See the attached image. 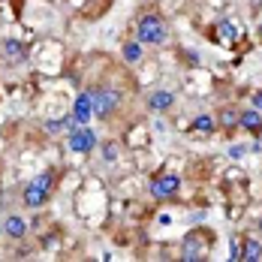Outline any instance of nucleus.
Instances as JSON below:
<instances>
[{
  "label": "nucleus",
  "instance_id": "nucleus-1",
  "mask_svg": "<svg viewBox=\"0 0 262 262\" xmlns=\"http://www.w3.org/2000/svg\"><path fill=\"white\" fill-rule=\"evenodd\" d=\"M136 33H139L142 46H160V42H166V25H163L160 15H145L139 21V27H136Z\"/></svg>",
  "mask_w": 262,
  "mask_h": 262
},
{
  "label": "nucleus",
  "instance_id": "nucleus-2",
  "mask_svg": "<svg viewBox=\"0 0 262 262\" xmlns=\"http://www.w3.org/2000/svg\"><path fill=\"white\" fill-rule=\"evenodd\" d=\"M49 190H52V172L36 175V178L25 187V205L27 208H42L46 199H49Z\"/></svg>",
  "mask_w": 262,
  "mask_h": 262
},
{
  "label": "nucleus",
  "instance_id": "nucleus-7",
  "mask_svg": "<svg viewBox=\"0 0 262 262\" xmlns=\"http://www.w3.org/2000/svg\"><path fill=\"white\" fill-rule=\"evenodd\" d=\"M238 124H241L247 133H256V136H259L262 133V112H256V108H250V112H238Z\"/></svg>",
  "mask_w": 262,
  "mask_h": 262
},
{
  "label": "nucleus",
  "instance_id": "nucleus-9",
  "mask_svg": "<svg viewBox=\"0 0 262 262\" xmlns=\"http://www.w3.org/2000/svg\"><path fill=\"white\" fill-rule=\"evenodd\" d=\"M76 118H79L81 124L94 118V97L91 94H79L76 97Z\"/></svg>",
  "mask_w": 262,
  "mask_h": 262
},
{
  "label": "nucleus",
  "instance_id": "nucleus-12",
  "mask_svg": "<svg viewBox=\"0 0 262 262\" xmlns=\"http://www.w3.org/2000/svg\"><path fill=\"white\" fill-rule=\"evenodd\" d=\"M241 256H244V259H250V262L262 259V244L256 241V238H247V241H244V247H241Z\"/></svg>",
  "mask_w": 262,
  "mask_h": 262
},
{
  "label": "nucleus",
  "instance_id": "nucleus-14",
  "mask_svg": "<svg viewBox=\"0 0 262 262\" xmlns=\"http://www.w3.org/2000/svg\"><path fill=\"white\" fill-rule=\"evenodd\" d=\"M124 60H127V63H139V60H142V42H139V39L124 46Z\"/></svg>",
  "mask_w": 262,
  "mask_h": 262
},
{
  "label": "nucleus",
  "instance_id": "nucleus-18",
  "mask_svg": "<svg viewBox=\"0 0 262 262\" xmlns=\"http://www.w3.org/2000/svg\"><path fill=\"white\" fill-rule=\"evenodd\" d=\"M253 105H256V112H262V91L253 94Z\"/></svg>",
  "mask_w": 262,
  "mask_h": 262
},
{
  "label": "nucleus",
  "instance_id": "nucleus-17",
  "mask_svg": "<svg viewBox=\"0 0 262 262\" xmlns=\"http://www.w3.org/2000/svg\"><path fill=\"white\" fill-rule=\"evenodd\" d=\"M115 148H118L115 142H108V145H105V157H108V160H115V157H118V151H115Z\"/></svg>",
  "mask_w": 262,
  "mask_h": 262
},
{
  "label": "nucleus",
  "instance_id": "nucleus-20",
  "mask_svg": "<svg viewBox=\"0 0 262 262\" xmlns=\"http://www.w3.org/2000/svg\"><path fill=\"white\" fill-rule=\"evenodd\" d=\"M0 232H3V223H0Z\"/></svg>",
  "mask_w": 262,
  "mask_h": 262
},
{
  "label": "nucleus",
  "instance_id": "nucleus-4",
  "mask_svg": "<svg viewBox=\"0 0 262 262\" xmlns=\"http://www.w3.org/2000/svg\"><path fill=\"white\" fill-rule=\"evenodd\" d=\"M70 148H73L76 154H88V151H94V148H97V133L88 130V127L73 130L70 133Z\"/></svg>",
  "mask_w": 262,
  "mask_h": 262
},
{
  "label": "nucleus",
  "instance_id": "nucleus-6",
  "mask_svg": "<svg viewBox=\"0 0 262 262\" xmlns=\"http://www.w3.org/2000/svg\"><path fill=\"white\" fill-rule=\"evenodd\" d=\"M175 103V94L172 91H154L151 97H148V108L151 112H169Z\"/></svg>",
  "mask_w": 262,
  "mask_h": 262
},
{
  "label": "nucleus",
  "instance_id": "nucleus-16",
  "mask_svg": "<svg viewBox=\"0 0 262 262\" xmlns=\"http://www.w3.org/2000/svg\"><path fill=\"white\" fill-rule=\"evenodd\" d=\"M235 25H229V21H223V25H220V36H223V39H235Z\"/></svg>",
  "mask_w": 262,
  "mask_h": 262
},
{
  "label": "nucleus",
  "instance_id": "nucleus-3",
  "mask_svg": "<svg viewBox=\"0 0 262 262\" xmlns=\"http://www.w3.org/2000/svg\"><path fill=\"white\" fill-rule=\"evenodd\" d=\"M118 105H121V94H118L115 88L97 91V97H94V115H97V118H108Z\"/></svg>",
  "mask_w": 262,
  "mask_h": 262
},
{
  "label": "nucleus",
  "instance_id": "nucleus-8",
  "mask_svg": "<svg viewBox=\"0 0 262 262\" xmlns=\"http://www.w3.org/2000/svg\"><path fill=\"white\" fill-rule=\"evenodd\" d=\"M3 232L12 235V238H25L27 235V220L25 217H18V214L6 217V220H3Z\"/></svg>",
  "mask_w": 262,
  "mask_h": 262
},
{
  "label": "nucleus",
  "instance_id": "nucleus-5",
  "mask_svg": "<svg viewBox=\"0 0 262 262\" xmlns=\"http://www.w3.org/2000/svg\"><path fill=\"white\" fill-rule=\"evenodd\" d=\"M178 187H181V178L166 172V175L154 178V184H151V193H154V199H172V196L178 193Z\"/></svg>",
  "mask_w": 262,
  "mask_h": 262
},
{
  "label": "nucleus",
  "instance_id": "nucleus-19",
  "mask_svg": "<svg viewBox=\"0 0 262 262\" xmlns=\"http://www.w3.org/2000/svg\"><path fill=\"white\" fill-rule=\"evenodd\" d=\"M259 36H262V25H259Z\"/></svg>",
  "mask_w": 262,
  "mask_h": 262
},
{
  "label": "nucleus",
  "instance_id": "nucleus-11",
  "mask_svg": "<svg viewBox=\"0 0 262 262\" xmlns=\"http://www.w3.org/2000/svg\"><path fill=\"white\" fill-rule=\"evenodd\" d=\"M217 124H220L223 130H232V127H238V108H232V105L220 108V115H217Z\"/></svg>",
  "mask_w": 262,
  "mask_h": 262
},
{
  "label": "nucleus",
  "instance_id": "nucleus-15",
  "mask_svg": "<svg viewBox=\"0 0 262 262\" xmlns=\"http://www.w3.org/2000/svg\"><path fill=\"white\" fill-rule=\"evenodd\" d=\"M193 130H199V133H211V130H214V118H208V115H199V118L193 121Z\"/></svg>",
  "mask_w": 262,
  "mask_h": 262
},
{
  "label": "nucleus",
  "instance_id": "nucleus-21",
  "mask_svg": "<svg viewBox=\"0 0 262 262\" xmlns=\"http://www.w3.org/2000/svg\"><path fill=\"white\" fill-rule=\"evenodd\" d=\"M259 229H262V220H259Z\"/></svg>",
  "mask_w": 262,
  "mask_h": 262
},
{
  "label": "nucleus",
  "instance_id": "nucleus-10",
  "mask_svg": "<svg viewBox=\"0 0 262 262\" xmlns=\"http://www.w3.org/2000/svg\"><path fill=\"white\" fill-rule=\"evenodd\" d=\"M3 52H6V57H9L12 63H21V60H25V46H21L18 39H6V42H3Z\"/></svg>",
  "mask_w": 262,
  "mask_h": 262
},
{
  "label": "nucleus",
  "instance_id": "nucleus-13",
  "mask_svg": "<svg viewBox=\"0 0 262 262\" xmlns=\"http://www.w3.org/2000/svg\"><path fill=\"white\" fill-rule=\"evenodd\" d=\"M184 259L190 262V259H202V250H199V241H196V238L190 235L187 238V241H184V253H181Z\"/></svg>",
  "mask_w": 262,
  "mask_h": 262
}]
</instances>
